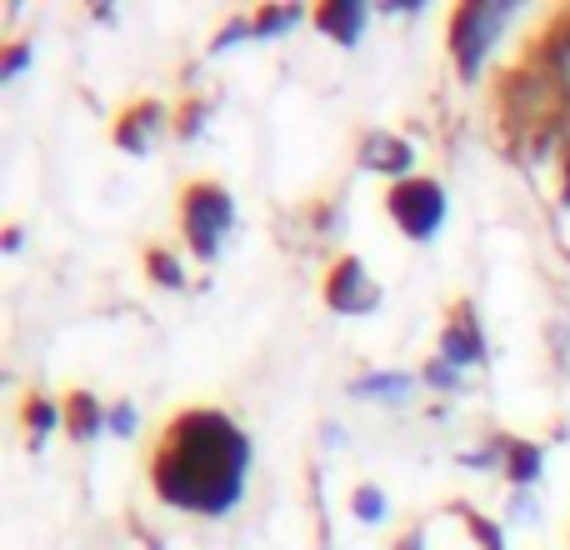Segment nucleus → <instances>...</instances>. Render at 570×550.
I'll return each instance as SVG.
<instances>
[{"mask_svg":"<svg viewBox=\"0 0 570 550\" xmlns=\"http://www.w3.org/2000/svg\"><path fill=\"white\" fill-rule=\"evenodd\" d=\"M415 385H421V371L375 365V371L351 375V381H345V395H351V401H371V405H385V411H395V405H405L415 395Z\"/></svg>","mask_w":570,"mask_h":550,"instance_id":"obj_9","label":"nucleus"},{"mask_svg":"<svg viewBox=\"0 0 570 550\" xmlns=\"http://www.w3.org/2000/svg\"><path fill=\"white\" fill-rule=\"evenodd\" d=\"M375 6V16H425L431 10V0H371Z\"/></svg>","mask_w":570,"mask_h":550,"instance_id":"obj_29","label":"nucleus"},{"mask_svg":"<svg viewBox=\"0 0 570 550\" xmlns=\"http://www.w3.org/2000/svg\"><path fill=\"white\" fill-rule=\"evenodd\" d=\"M321 295H325V311L345 315V321H355V315H375L381 301H385V291L375 285V275L361 256H335L331 271H325V281H321Z\"/></svg>","mask_w":570,"mask_h":550,"instance_id":"obj_5","label":"nucleus"},{"mask_svg":"<svg viewBox=\"0 0 570 550\" xmlns=\"http://www.w3.org/2000/svg\"><path fill=\"white\" fill-rule=\"evenodd\" d=\"M140 266H146V281L160 285V291H190V275H186V261H180L176 246H146V256H140Z\"/></svg>","mask_w":570,"mask_h":550,"instance_id":"obj_17","label":"nucleus"},{"mask_svg":"<svg viewBox=\"0 0 570 550\" xmlns=\"http://www.w3.org/2000/svg\"><path fill=\"white\" fill-rule=\"evenodd\" d=\"M355 166L371 170V176H385L391 186H401V180L415 176V146L405 136H395V130L371 126L355 140Z\"/></svg>","mask_w":570,"mask_h":550,"instance_id":"obj_8","label":"nucleus"},{"mask_svg":"<svg viewBox=\"0 0 570 550\" xmlns=\"http://www.w3.org/2000/svg\"><path fill=\"white\" fill-rule=\"evenodd\" d=\"M421 385L435 395V401H455V395H465L475 385V375H465L455 361H445V355H425V365H421Z\"/></svg>","mask_w":570,"mask_h":550,"instance_id":"obj_16","label":"nucleus"},{"mask_svg":"<svg viewBox=\"0 0 570 550\" xmlns=\"http://www.w3.org/2000/svg\"><path fill=\"white\" fill-rule=\"evenodd\" d=\"M311 226H315V236H321V240H335V236H341V226H345V210L335 206V200H315V206H311Z\"/></svg>","mask_w":570,"mask_h":550,"instance_id":"obj_28","label":"nucleus"},{"mask_svg":"<svg viewBox=\"0 0 570 550\" xmlns=\"http://www.w3.org/2000/svg\"><path fill=\"white\" fill-rule=\"evenodd\" d=\"M375 6L371 0H331V6H315L311 26L321 30L325 40H335L341 50H355L365 40V26H371Z\"/></svg>","mask_w":570,"mask_h":550,"instance_id":"obj_10","label":"nucleus"},{"mask_svg":"<svg viewBox=\"0 0 570 550\" xmlns=\"http://www.w3.org/2000/svg\"><path fill=\"white\" fill-rule=\"evenodd\" d=\"M531 56L541 60L546 70H551L556 86H561L566 96H570V10H561V16L546 26V36L531 46Z\"/></svg>","mask_w":570,"mask_h":550,"instance_id":"obj_13","label":"nucleus"},{"mask_svg":"<svg viewBox=\"0 0 570 550\" xmlns=\"http://www.w3.org/2000/svg\"><path fill=\"white\" fill-rule=\"evenodd\" d=\"M511 441H515V435L491 431L485 441L465 445V451L455 455V465H461V471H481V475H505V461H511Z\"/></svg>","mask_w":570,"mask_h":550,"instance_id":"obj_15","label":"nucleus"},{"mask_svg":"<svg viewBox=\"0 0 570 550\" xmlns=\"http://www.w3.org/2000/svg\"><path fill=\"white\" fill-rule=\"evenodd\" d=\"M236 220H240L236 196H230L220 180H190V186L180 190V240H186V251L200 266H216L220 261Z\"/></svg>","mask_w":570,"mask_h":550,"instance_id":"obj_3","label":"nucleus"},{"mask_svg":"<svg viewBox=\"0 0 570 550\" xmlns=\"http://www.w3.org/2000/svg\"><path fill=\"white\" fill-rule=\"evenodd\" d=\"M435 355L455 361L465 375H485V365H491V341H485V325H481V311H475V301H455L451 311H445L441 345H435Z\"/></svg>","mask_w":570,"mask_h":550,"instance_id":"obj_6","label":"nucleus"},{"mask_svg":"<svg viewBox=\"0 0 570 550\" xmlns=\"http://www.w3.org/2000/svg\"><path fill=\"white\" fill-rule=\"evenodd\" d=\"M0 251H6V256H20V251H26V226H20V220H10V226L0 230Z\"/></svg>","mask_w":570,"mask_h":550,"instance_id":"obj_32","label":"nucleus"},{"mask_svg":"<svg viewBox=\"0 0 570 550\" xmlns=\"http://www.w3.org/2000/svg\"><path fill=\"white\" fill-rule=\"evenodd\" d=\"M521 16V0H465L451 10V26H445V50H451V66L461 76V86H481L485 60L495 56L501 36L515 26Z\"/></svg>","mask_w":570,"mask_h":550,"instance_id":"obj_2","label":"nucleus"},{"mask_svg":"<svg viewBox=\"0 0 570 550\" xmlns=\"http://www.w3.org/2000/svg\"><path fill=\"white\" fill-rule=\"evenodd\" d=\"M90 20H96V26H116L120 10L110 6V0H96V6H90Z\"/></svg>","mask_w":570,"mask_h":550,"instance_id":"obj_33","label":"nucleus"},{"mask_svg":"<svg viewBox=\"0 0 570 550\" xmlns=\"http://www.w3.org/2000/svg\"><path fill=\"white\" fill-rule=\"evenodd\" d=\"M30 60H36V40H10L6 56H0V86H16L30 70Z\"/></svg>","mask_w":570,"mask_h":550,"instance_id":"obj_24","label":"nucleus"},{"mask_svg":"<svg viewBox=\"0 0 570 550\" xmlns=\"http://www.w3.org/2000/svg\"><path fill=\"white\" fill-rule=\"evenodd\" d=\"M106 415H110V405L100 401L96 391H70L66 395V435L76 445H96L100 435H106Z\"/></svg>","mask_w":570,"mask_h":550,"instance_id":"obj_12","label":"nucleus"},{"mask_svg":"<svg viewBox=\"0 0 570 550\" xmlns=\"http://www.w3.org/2000/svg\"><path fill=\"white\" fill-rule=\"evenodd\" d=\"M351 445V431L341 421H321V451H345Z\"/></svg>","mask_w":570,"mask_h":550,"instance_id":"obj_30","label":"nucleus"},{"mask_svg":"<svg viewBox=\"0 0 570 550\" xmlns=\"http://www.w3.org/2000/svg\"><path fill=\"white\" fill-rule=\"evenodd\" d=\"M451 515H461V521H465V536L475 541V550H511V531H505V521L471 511L465 501H455V505H451Z\"/></svg>","mask_w":570,"mask_h":550,"instance_id":"obj_19","label":"nucleus"},{"mask_svg":"<svg viewBox=\"0 0 570 550\" xmlns=\"http://www.w3.org/2000/svg\"><path fill=\"white\" fill-rule=\"evenodd\" d=\"M546 475V445L541 441H511V461H505V485L511 491H535Z\"/></svg>","mask_w":570,"mask_h":550,"instance_id":"obj_14","label":"nucleus"},{"mask_svg":"<svg viewBox=\"0 0 570 550\" xmlns=\"http://www.w3.org/2000/svg\"><path fill=\"white\" fill-rule=\"evenodd\" d=\"M546 341H551V355H556V365H570V301L556 305V315H551V325H546Z\"/></svg>","mask_w":570,"mask_h":550,"instance_id":"obj_27","label":"nucleus"},{"mask_svg":"<svg viewBox=\"0 0 570 550\" xmlns=\"http://www.w3.org/2000/svg\"><path fill=\"white\" fill-rule=\"evenodd\" d=\"M246 40H256V16H226V26L210 36V46H206V56H230L236 46H246Z\"/></svg>","mask_w":570,"mask_h":550,"instance_id":"obj_22","label":"nucleus"},{"mask_svg":"<svg viewBox=\"0 0 570 550\" xmlns=\"http://www.w3.org/2000/svg\"><path fill=\"white\" fill-rule=\"evenodd\" d=\"M391 550H431V531H425V526H405L401 541H395Z\"/></svg>","mask_w":570,"mask_h":550,"instance_id":"obj_31","label":"nucleus"},{"mask_svg":"<svg viewBox=\"0 0 570 550\" xmlns=\"http://www.w3.org/2000/svg\"><path fill=\"white\" fill-rule=\"evenodd\" d=\"M305 20H315V10L301 6V0H285V6H261L256 10V40H285L295 26H305Z\"/></svg>","mask_w":570,"mask_h":550,"instance_id":"obj_18","label":"nucleus"},{"mask_svg":"<svg viewBox=\"0 0 570 550\" xmlns=\"http://www.w3.org/2000/svg\"><path fill=\"white\" fill-rule=\"evenodd\" d=\"M106 435H116V441H136L140 435V405L136 401H110Z\"/></svg>","mask_w":570,"mask_h":550,"instance_id":"obj_26","label":"nucleus"},{"mask_svg":"<svg viewBox=\"0 0 570 550\" xmlns=\"http://www.w3.org/2000/svg\"><path fill=\"white\" fill-rule=\"evenodd\" d=\"M250 465H256V445L226 411L186 405L166 421L150 451V491L180 515L220 521L246 501Z\"/></svg>","mask_w":570,"mask_h":550,"instance_id":"obj_1","label":"nucleus"},{"mask_svg":"<svg viewBox=\"0 0 570 550\" xmlns=\"http://www.w3.org/2000/svg\"><path fill=\"white\" fill-rule=\"evenodd\" d=\"M351 515H355V526L375 531V526L391 521V495H385L375 481H361V485L351 491Z\"/></svg>","mask_w":570,"mask_h":550,"instance_id":"obj_20","label":"nucleus"},{"mask_svg":"<svg viewBox=\"0 0 570 550\" xmlns=\"http://www.w3.org/2000/svg\"><path fill=\"white\" fill-rule=\"evenodd\" d=\"M311 511H315V541H321V550H335V541H331V505H325L321 465H311Z\"/></svg>","mask_w":570,"mask_h":550,"instance_id":"obj_25","label":"nucleus"},{"mask_svg":"<svg viewBox=\"0 0 570 550\" xmlns=\"http://www.w3.org/2000/svg\"><path fill=\"white\" fill-rule=\"evenodd\" d=\"M56 431H66V401H56L46 391H30L20 401V435H26V445L30 451H46Z\"/></svg>","mask_w":570,"mask_h":550,"instance_id":"obj_11","label":"nucleus"},{"mask_svg":"<svg viewBox=\"0 0 570 550\" xmlns=\"http://www.w3.org/2000/svg\"><path fill=\"white\" fill-rule=\"evenodd\" d=\"M505 531H541L546 526V505L535 491H511L505 495Z\"/></svg>","mask_w":570,"mask_h":550,"instance_id":"obj_21","label":"nucleus"},{"mask_svg":"<svg viewBox=\"0 0 570 550\" xmlns=\"http://www.w3.org/2000/svg\"><path fill=\"white\" fill-rule=\"evenodd\" d=\"M170 130H176V110L160 106L156 96H140V100H130V106L116 116L110 140H116V150H126V156H150V150H156Z\"/></svg>","mask_w":570,"mask_h":550,"instance_id":"obj_7","label":"nucleus"},{"mask_svg":"<svg viewBox=\"0 0 570 550\" xmlns=\"http://www.w3.org/2000/svg\"><path fill=\"white\" fill-rule=\"evenodd\" d=\"M385 216L395 220V230H401L405 240H415V246H431V240L445 230L451 196H445L441 180L411 176V180H401V186L385 190Z\"/></svg>","mask_w":570,"mask_h":550,"instance_id":"obj_4","label":"nucleus"},{"mask_svg":"<svg viewBox=\"0 0 570 550\" xmlns=\"http://www.w3.org/2000/svg\"><path fill=\"white\" fill-rule=\"evenodd\" d=\"M206 126H210V100H196V96H190L186 106L176 110V136H180V140H200V136H206Z\"/></svg>","mask_w":570,"mask_h":550,"instance_id":"obj_23","label":"nucleus"}]
</instances>
